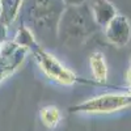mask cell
I'll use <instances>...</instances> for the list:
<instances>
[{
  "label": "cell",
  "instance_id": "obj_1",
  "mask_svg": "<svg viewBox=\"0 0 131 131\" xmlns=\"http://www.w3.org/2000/svg\"><path fill=\"white\" fill-rule=\"evenodd\" d=\"M88 2L66 5L58 24V39L68 49H78L100 30Z\"/></svg>",
  "mask_w": 131,
  "mask_h": 131
},
{
  "label": "cell",
  "instance_id": "obj_2",
  "mask_svg": "<svg viewBox=\"0 0 131 131\" xmlns=\"http://www.w3.org/2000/svg\"><path fill=\"white\" fill-rule=\"evenodd\" d=\"M64 8L63 0H31L28 9L29 28L45 43L54 42L58 39V24Z\"/></svg>",
  "mask_w": 131,
  "mask_h": 131
},
{
  "label": "cell",
  "instance_id": "obj_3",
  "mask_svg": "<svg viewBox=\"0 0 131 131\" xmlns=\"http://www.w3.org/2000/svg\"><path fill=\"white\" fill-rule=\"evenodd\" d=\"M31 54L34 55L36 62L38 64L39 70L46 78L59 85L63 86H71L76 83H84V84H92V85H102L100 83H97L94 80H84L79 76H76L71 70H68L66 66L58 60L51 52H49L43 46H41L39 43H37L36 46H33L30 49Z\"/></svg>",
  "mask_w": 131,
  "mask_h": 131
},
{
  "label": "cell",
  "instance_id": "obj_4",
  "mask_svg": "<svg viewBox=\"0 0 131 131\" xmlns=\"http://www.w3.org/2000/svg\"><path fill=\"white\" fill-rule=\"evenodd\" d=\"M131 107V91L104 93L70 107L71 113L81 114H112Z\"/></svg>",
  "mask_w": 131,
  "mask_h": 131
},
{
  "label": "cell",
  "instance_id": "obj_5",
  "mask_svg": "<svg viewBox=\"0 0 131 131\" xmlns=\"http://www.w3.org/2000/svg\"><path fill=\"white\" fill-rule=\"evenodd\" d=\"M104 34L106 41L110 45L115 47H125L128 45L131 41V23L130 20L123 16L117 13L105 28H104Z\"/></svg>",
  "mask_w": 131,
  "mask_h": 131
},
{
  "label": "cell",
  "instance_id": "obj_6",
  "mask_svg": "<svg viewBox=\"0 0 131 131\" xmlns=\"http://www.w3.org/2000/svg\"><path fill=\"white\" fill-rule=\"evenodd\" d=\"M88 4L96 24L100 28H105L118 13L115 5L110 0H88Z\"/></svg>",
  "mask_w": 131,
  "mask_h": 131
},
{
  "label": "cell",
  "instance_id": "obj_7",
  "mask_svg": "<svg viewBox=\"0 0 131 131\" xmlns=\"http://www.w3.org/2000/svg\"><path fill=\"white\" fill-rule=\"evenodd\" d=\"M89 67H91L93 80L102 84V85H106L105 83L107 80V64H106L105 55L102 52L94 51V52L91 54V57H89Z\"/></svg>",
  "mask_w": 131,
  "mask_h": 131
},
{
  "label": "cell",
  "instance_id": "obj_8",
  "mask_svg": "<svg viewBox=\"0 0 131 131\" xmlns=\"http://www.w3.org/2000/svg\"><path fill=\"white\" fill-rule=\"evenodd\" d=\"M25 0H0V20L5 25H10L18 16Z\"/></svg>",
  "mask_w": 131,
  "mask_h": 131
},
{
  "label": "cell",
  "instance_id": "obj_9",
  "mask_svg": "<svg viewBox=\"0 0 131 131\" xmlns=\"http://www.w3.org/2000/svg\"><path fill=\"white\" fill-rule=\"evenodd\" d=\"M39 118L42 125L49 130L58 127L62 121V113L60 109L55 105H46L39 110Z\"/></svg>",
  "mask_w": 131,
  "mask_h": 131
},
{
  "label": "cell",
  "instance_id": "obj_10",
  "mask_svg": "<svg viewBox=\"0 0 131 131\" xmlns=\"http://www.w3.org/2000/svg\"><path fill=\"white\" fill-rule=\"evenodd\" d=\"M7 28H8V25H5L3 21L0 20V46H2L7 39Z\"/></svg>",
  "mask_w": 131,
  "mask_h": 131
},
{
  "label": "cell",
  "instance_id": "obj_11",
  "mask_svg": "<svg viewBox=\"0 0 131 131\" xmlns=\"http://www.w3.org/2000/svg\"><path fill=\"white\" fill-rule=\"evenodd\" d=\"M125 83H126V86H127V89L131 91V66L126 70L125 72Z\"/></svg>",
  "mask_w": 131,
  "mask_h": 131
},
{
  "label": "cell",
  "instance_id": "obj_12",
  "mask_svg": "<svg viewBox=\"0 0 131 131\" xmlns=\"http://www.w3.org/2000/svg\"><path fill=\"white\" fill-rule=\"evenodd\" d=\"M66 3V5H76V4H81V3H85L88 0H63Z\"/></svg>",
  "mask_w": 131,
  "mask_h": 131
},
{
  "label": "cell",
  "instance_id": "obj_13",
  "mask_svg": "<svg viewBox=\"0 0 131 131\" xmlns=\"http://www.w3.org/2000/svg\"><path fill=\"white\" fill-rule=\"evenodd\" d=\"M130 62H131V50H130Z\"/></svg>",
  "mask_w": 131,
  "mask_h": 131
}]
</instances>
